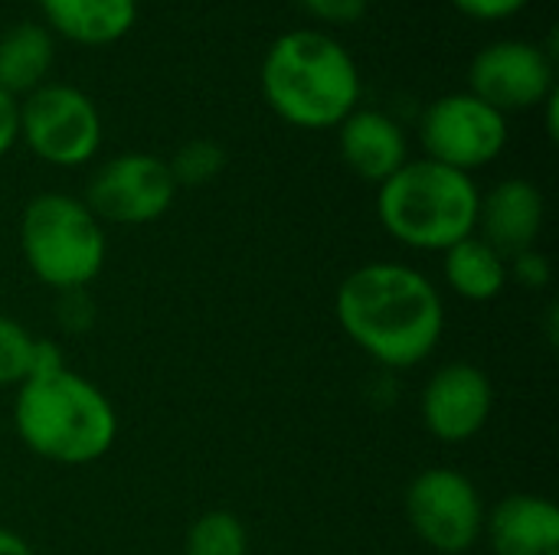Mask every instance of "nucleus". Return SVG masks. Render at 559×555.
Listing matches in <instances>:
<instances>
[{"mask_svg":"<svg viewBox=\"0 0 559 555\" xmlns=\"http://www.w3.org/2000/svg\"><path fill=\"white\" fill-rule=\"evenodd\" d=\"M334 317L347 340L386 370L426 363L445 334V301L413 265L367 262L334 294Z\"/></svg>","mask_w":559,"mask_h":555,"instance_id":"1","label":"nucleus"},{"mask_svg":"<svg viewBox=\"0 0 559 555\" xmlns=\"http://www.w3.org/2000/svg\"><path fill=\"white\" fill-rule=\"evenodd\" d=\"M265 105L292 128L328 131L360 108L364 82L350 49L324 29L282 33L259 69Z\"/></svg>","mask_w":559,"mask_h":555,"instance_id":"2","label":"nucleus"},{"mask_svg":"<svg viewBox=\"0 0 559 555\" xmlns=\"http://www.w3.org/2000/svg\"><path fill=\"white\" fill-rule=\"evenodd\" d=\"M13 429L36 458L82 468L115 448L118 412L95 383L66 366L16 386Z\"/></svg>","mask_w":559,"mask_h":555,"instance_id":"3","label":"nucleus"},{"mask_svg":"<svg viewBox=\"0 0 559 555\" xmlns=\"http://www.w3.org/2000/svg\"><path fill=\"white\" fill-rule=\"evenodd\" d=\"M481 190L472 173L429 157L406 160L377 186L380 226L413 252H445L478 232Z\"/></svg>","mask_w":559,"mask_h":555,"instance_id":"4","label":"nucleus"},{"mask_svg":"<svg viewBox=\"0 0 559 555\" xmlns=\"http://www.w3.org/2000/svg\"><path fill=\"white\" fill-rule=\"evenodd\" d=\"M20 252L36 281L52 291L88 288L108 258L105 226L69 193H36L20 216Z\"/></svg>","mask_w":559,"mask_h":555,"instance_id":"5","label":"nucleus"},{"mask_svg":"<svg viewBox=\"0 0 559 555\" xmlns=\"http://www.w3.org/2000/svg\"><path fill=\"white\" fill-rule=\"evenodd\" d=\"M98 105L72 82H43L20 101V141L49 167H82L102 147Z\"/></svg>","mask_w":559,"mask_h":555,"instance_id":"6","label":"nucleus"},{"mask_svg":"<svg viewBox=\"0 0 559 555\" xmlns=\"http://www.w3.org/2000/svg\"><path fill=\"white\" fill-rule=\"evenodd\" d=\"M406 520L419 543L439 555H462L485 536L488 507L475 481L455 468L419 471L403 497Z\"/></svg>","mask_w":559,"mask_h":555,"instance_id":"7","label":"nucleus"},{"mask_svg":"<svg viewBox=\"0 0 559 555\" xmlns=\"http://www.w3.org/2000/svg\"><path fill=\"white\" fill-rule=\"evenodd\" d=\"M508 137V114H501L468 88L439 95L419 118V144L426 157L462 173H475L495 164L504 154Z\"/></svg>","mask_w":559,"mask_h":555,"instance_id":"8","label":"nucleus"},{"mask_svg":"<svg viewBox=\"0 0 559 555\" xmlns=\"http://www.w3.org/2000/svg\"><path fill=\"white\" fill-rule=\"evenodd\" d=\"M177 200V183L170 167L157 154L128 150L108 157L85 183L82 203L95 213V219L115 226H147L157 222Z\"/></svg>","mask_w":559,"mask_h":555,"instance_id":"9","label":"nucleus"},{"mask_svg":"<svg viewBox=\"0 0 559 555\" xmlns=\"http://www.w3.org/2000/svg\"><path fill=\"white\" fill-rule=\"evenodd\" d=\"M468 92L501 114L540 108L557 92L554 56L531 39H498L475 52L468 65Z\"/></svg>","mask_w":559,"mask_h":555,"instance_id":"10","label":"nucleus"},{"mask_svg":"<svg viewBox=\"0 0 559 555\" xmlns=\"http://www.w3.org/2000/svg\"><path fill=\"white\" fill-rule=\"evenodd\" d=\"M495 409V386L475 363L455 360L439 366L419 396V419L439 442L459 445L475 438Z\"/></svg>","mask_w":559,"mask_h":555,"instance_id":"11","label":"nucleus"},{"mask_svg":"<svg viewBox=\"0 0 559 555\" xmlns=\"http://www.w3.org/2000/svg\"><path fill=\"white\" fill-rule=\"evenodd\" d=\"M544 219H547V200L534 180L508 177L498 180L488 193H481L478 236L488 245H495L504 258L537 249Z\"/></svg>","mask_w":559,"mask_h":555,"instance_id":"12","label":"nucleus"},{"mask_svg":"<svg viewBox=\"0 0 559 555\" xmlns=\"http://www.w3.org/2000/svg\"><path fill=\"white\" fill-rule=\"evenodd\" d=\"M337 150L350 173L380 186L409 160V137L393 114L357 108L337 124Z\"/></svg>","mask_w":559,"mask_h":555,"instance_id":"13","label":"nucleus"},{"mask_svg":"<svg viewBox=\"0 0 559 555\" xmlns=\"http://www.w3.org/2000/svg\"><path fill=\"white\" fill-rule=\"evenodd\" d=\"M495 555H559V510L540 494H511L485 517Z\"/></svg>","mask_w":559,"mask_h":555,"instance_id":"14","label":"nucleus"},{"mask_svg":"<svg viewBox=\"0 0 559 555\" xmlns=\"http://www.w3.org/2000/svg\"><path fill=\"white\" fill-rule=\"evenodd\" d=\"M52 36L79 46H111L138 23V0H36Z\"/></svg>","mask_w":559,"mask_h":555,"instance_id":"15","label":"nucleus"},{"mask_svg":"<svg viewBox=\"0 0 559 555\" xmlns=\"http://www.w3.org/2000/svg\"><path fill=\"white\" fill-rule=\"evenodd\" d=\"M442 275L445 285L472 304H488L504 294L508 288V258L488 245L478 232L455 242L442 252Z\"/></svg>","mask_w":559,"mask_h":555,"instance_id":"16","label":"nucleus"},{"mask_svg":"<svg viewBox=\"0 0 559 555\" xmlns=\"http://www.w3.org/2000/svg\"><path fill=\"white\" fill-rule=\"evenodd\" d=\"M56 62V36L43 23H16L0 33V88L7 95H29L49 79Z\"/></svg>","mask_w":559,"mask_h":555,"instance_id":"17","label":"nucleus"},{"mask_svg":"<svg viewBox=\"0 0 559 555\" xmlns=\"http://www.w3.org/2000/svg\"><path fill=\"white\" fill-rule=\"evenodd\" d=\"M183 555H249V530L229 510H206L187 527Z\"/></svg>","mask_w":559,"mask_h":555,"instance_id":"18","label":"nucleus"},{"mask_svg":"<svg viewBox=\"0 0 559 555\" xmlns=\"http://www.w3.org/2000/svg\"><path fill=\"white\" fill-rule=\"evenodd\" d=\"M167 167H170V177H174L177 190L180 186H206L223 173L226 147L219 141H210V137H193V141H187V144H180L174 150Z\"/></svg>","mask_w":559,"mask_h":555,"instance_id":"19","label":"nucleus"},{"mask_svg":"<svg viewBox=\"0 0 559 555\" xmlns=\"http://www.w3.org/2000/svg\"><path fill=\"white\" fill-rule=\"evenodd\" d=\"M36 337L13 317L0 314V386H23L29 376Z\"/></svg>","mask_w":559,"mask_h":555,"instance_id":"20","label":"nucleus"},{"mask_svg":"<svg viewBox=\"0 0 559 555\" xmlns=\"http://www.w3.org/2000/svg\"><path fill=\"white\" fill-rule=\"evenodd\" d=\"M508 278L527 291H544L554 281V265L540 249H527L508 258Z\"/></svg>","mask_w":559,"mask_h":555,"instance_id":"21","label":"nucleus"},{"mask_svg":"<svg viewBox=\"0 0 559 555\" xmlns=\"http://www.w3.org/2000/svg\"><path fill=\"white\" fill-rule=\"evenodd\" d=\"M305 13H311L314 20L321 23H331V26H347V23H357L364 20L370 0H295Z\"/></svg>","mask_w":559,"mask_h":555,"instance_id":"22","label":"nucleus"},{"mask_svg":"<svg viewBox=\"0 0 559 555\" xmlns=\"http://www.w3.org/2000/svg\"><path fill=\"white\" fill-rule=\"evenodd\" d=\"M459 13L481 20V23H498V20H511L518 16L531 0H449Z\"/></svg>","mask_w":559,"mask_h":555,"instance_id":"23","label":"nucleus"},{"mask_svg":"<svg viewBox=\"0 0 559 555\" xmlns=\"http://www.w3.org/2000/svg\"><path fill=\"white\" fill-rule=\"evenodd\" d=\"M56 314H59V324L66 330H75L79 334V330L92 327L95 307H92V301H88V294L82 288V291H62L59 294V304H56Z\"/></svg>","mask_w":559,"mask_h":555,"instance_id":"24","label":"nucleus"},{"mask_svg":"<svg viewBox=\"0 0 559 555\" xmlns=\"http://www.w3.org/2000/svg\"><path fill=\"white\" fill-rule=\"evenodd\" d=\"M16 141H20V101L0 88V157H7Z\"/></svg>","mask_w":559,"mask_h":555,"instance_id":"25","label":"nucleus"},{"mask_svg":"<svg viewBox=\"0 0 559 555\" xmlns=\"http://www.w3.org/2000/svg\"><path fill=\"white\" fill-rule=\"evenodd\" d=\"M0 555H36V553H33V546H29L20 533H13V530L0 527Z\"/></svg>","mask_w":559,"mask_h":555,"instance_id":"26","label":"nucleus"}]
</instances>
